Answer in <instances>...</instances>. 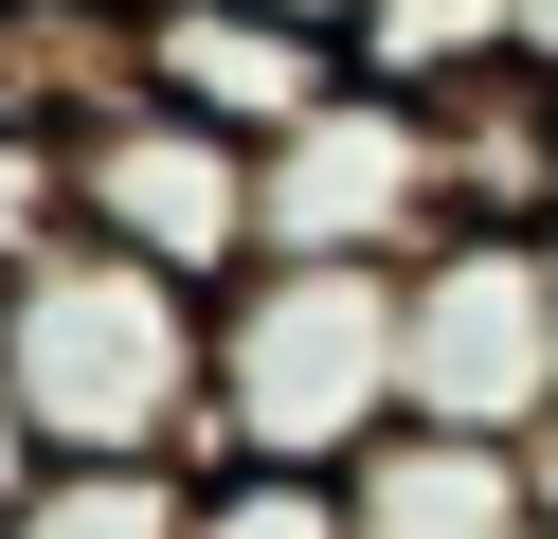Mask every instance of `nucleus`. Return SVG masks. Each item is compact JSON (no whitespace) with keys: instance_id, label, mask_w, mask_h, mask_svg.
<instances>
[{"instance_id":"1","label":"nucleus","mask_w":558,"mask_h":539,"mask_svg":"<svg viewBox=\"0 0 558 539\" xmlns=\"http://www.w3.org/2000/svg\"><path fill=\"white\" fill-rule=\"evenodd\" d=\"M0 378L54 467H217V287L73 234L0 287Z\"/></svg>"},{"instance_id":"2","label":"nucleus","mask_w":558,"mask_h":539,"mask_svg":"<svg viewBox=\"0 0 558 539\" xmlns=\"http://www.w3.org/2000/svg\"><path fill=\"white\" fill-rule=\"evenodd\" d=\"M397 414V270L253 252L217 287V467H361Z\"/></svg>"},{"instance_id":"3","label":"nucleus","mask_w":558,"mask_h":539,"mask_svg":"<svg viewBox=\"0 0 558 539\" xmlns=\"http://www.w3.org/2000/svg\"><path fill=\"white\" fill-rule=\"evenodd\" d=\"M397 395L433 431H541L558 414V234H433L397 270Z\"/></svg>"},{"instance_id":"4","label":"nucleus","mask_w":558,"mask_h":539,"mask_svg":"<svg viewBox=\"0 0 558 539\" xmlns=\"http://www.w3.org/2000/svg\"><path fill=\"white\" fill-rule=\"evenodd\" d=\"M253 216H270V252L414 270V252L450 234V162H433V108H414V90H378V72H342V90L306 108L289 144H253Z\"/></svg>"},{"instance_id":"5","label":"nucleus","mask_w":558,"mask_h":539,"mask_svg":"<svg viewBox=\"0 0 558 539\" xmlns=\"http://www.w3.org/2000/svg\"><path fill=\"white\" fill-rule=\"evenodd\" d=\"M73 234L145 252V270H181V287H234V270L270 252V216H253V144L198 126V108H162V90L73 108Z\"/></svg>"},{"instance_id":"6","label":"nucleus","mask_w":558,"mask_h":539,"mask_svg":"<svg viewBox=\"0 0 558 539\" xmlns=\"http://www.w3.org/2000/svg\"><path fill=\"white\" fill-rule=\"evenodd\" d=\"M342 72L361 54H342L325 19H289V0H126V90L198 108V126H234V144H289Z\"/></svg>"},{"instance_id":"7","label":"nucleus","mask_w":558,"mask_h":539,"mask_svg":"<svg viewBox=\"0 0 558 539\" xmlns=\"http://www.w3.org/2000/svg\"><path fill=\"white\" fill-rule=\"evenodd\" d=\"M342 522H361V539H522L541 503H522V450H505V431L397 414L361 467H342Z\"/></svg>"},{"instance_id":"8","label":"nucleus","mask_w":558,"mask_h":539,"mask_svg":"<svg viewBox=\"0 0 558 539\" xmlns=\"http://www.w3.org/2000/svg\"><path fill=\"white\" fill-rule=\"evenodd\" d=\"M342 54L378 72V90H469V72H505L522 54V0H361V36H342Z\"/></svg>"},{"instance_id":"9","label":"nucleus","mask_w":558,"mask_h":539,"mask_svg":"<svg viewBox=\"0 0 558 539\" xmlns=\"http://www.w3.org/2000/svg\"><path fill=\"white\" fill-rule=\"evenodd\" d=\"M198 522V467H37L0 539H181Z\"/></svg>"},{"instance_id":"10","label":"nucleus","mask_w":558,"mask_h":539,"mask_svg":"<svg viewBox=\"0 0 558 539\" xmlns=\"http://www.w3.org/2000/svg\"><path fill=\"white\" fill-rule=\"evenodd\" d=\"M181 539H361V522H342V467H198Z\"/></svg>"},{"instance_id":"11","label":"nucleus","mask_w":558,"mask_h":539,"mask_svg":"<svg viewBox=\"0 0 558 539\" xmlns=\"http://www.w3.org/2000/svg\"><path fill=\"white\" fill-rule=\"evenodd\" d=\"M73 252V126H19L0 108V287Z\"/></svg>"},{"instance_id":"12","label":"nucleus","mask_w":558,"mask_h":539,"mask_svg":"<svg viewBox=\"0 0 558 539\" xmlns=\"http://www.w3.org/2000/svg\"><path fill=\"white\" fill-rule=\"evenodd\" d=\"M37 467H54V450H37V414H19V378H0V522H19V486H37Z\"/></svg>"},{"instance_id":"13","label":"nucleus","mask_w":558,"mask_h":539,"mask_svg":"<svg viewBox=\"0 0 558 539\" xmlns=\"http://www.w3.org/2000/svg\"><path fill=\"white\" fill-rule=\"evenodd\" d=\"M522 503H541V539H558V414L522 431Z\"/></svg>"},{"instance_id":"14","label":"nucleus","mask_w":558,"mask_h":539,"mask_svg":"<svg viewBox=\"0 0 558 539\" xmlns=\"http://www.w3.org/2000/svg\"><path fill=\"white\" fill-rule=\"evenodd\" d=\"M522 72H541V90H558V0H522Z\"/></svg>"},{"instance_id":"15","label":"nucleus","mask_w":558,"mask_h":539,"mask_svg":"<svg viewBox=\"0 0 558 539\" xmlns=\"http://www.w3.org/2000/svg\"><path fill=\"white\" fill-rule=\"evenodd\" d=\"M289 19H325V36H361V0H289Z\"/></svg>"},{"instance_id":"16","label":"nucleus","mask_w":558,"mask_h":539,"mask_svg":"<svg viewBox=\"0 0 558 539\" xmlns=\"http://www.w3.org/2000/svg\"><path fill=\"white\" fill-rule=\"evenodd\" d=\"M522 539H541V522H522Z\"/></svg>"}]
</instances>
